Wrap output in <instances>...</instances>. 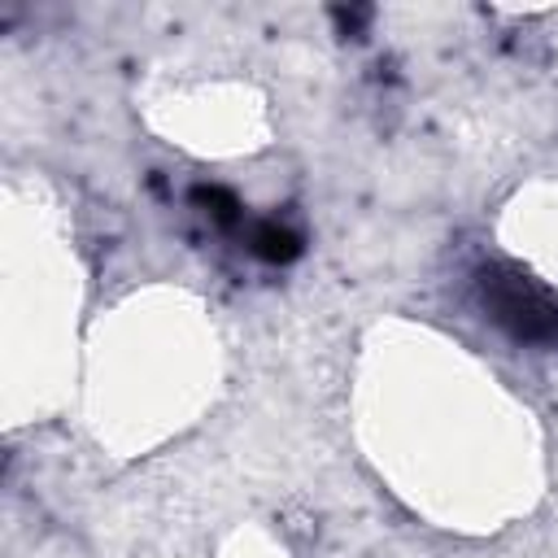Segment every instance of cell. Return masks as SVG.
Returning a JSON list of instances; mask_svg holds the SVG:
<instances>
[{"instance_id": "obj_1", "label": "cell", "mask_w": 558, "mask_h": 558, "mask_svg": "<svg viewBox=\"0 0 558 558\" xmlns=\"http://www.w3.org/2000/svg\"><path fill=\"white\" fill-rule=\"evenodd\" d=\"M480 296L484 310L523 344H558V305L527 283L523 275L506 266H484L480 270Z\"/></svg>"}, {"instance_id": "obj_2", "label": "cell", "mask_w": 558, "mask_h": 558, "mask_svg": "<svg viewBox=\"0 0 558 558\" xmlns=\"http://www.w3.org/2000/svg\"><path fill=\"white\" fill-rule=\"evenodd\" d=\"M248 244H253V253L266 257V262H292V257L301 253V235L288 231V227H279V222H257L253 235H248Z\"/></svg>"}]
</instances>
